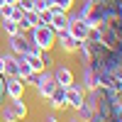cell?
I'll list each match as a JSON object with an SVG mask.
<instances>
[{"label":"cell","instance_id":"obj_25","mask_svg":"<svg viewBox=\"0 0 122 122\" xmlns=\"http://www.w3.org/2000/svg\"><path fill=\"white\" fill-rule=\"evenodd\" d=\"M0 5H3V0H0Z\"/></svg>","mask_w":122,"mask_h":122},{"label":"cell","instance_id":"obj_10","mask_svg":"<svg viewBox=\"0 0 122 122\" xmlns=\"http://www.w3.org/2000/svg\"><path fill=\"white\" fill-rule=\"evenodd\" d=\"M78 83L83 86L86 90L98 88V86H95V76H93V68H90V64H81V81H78Z\"/></svg>","mask_w":122,"mask_h":122},{"label":"cell","instance_id":"obj_2","mask_svg":"<svg viewBox=\"0 0 122 122\" xmlns=\"http://www.w3.org/2000/svg\"><path fill=\"white\" fill-rule=\"evenodd\" d=\"M51 76H54V81L59 86H64V88H68L71 83L76 81V71H73V66L68 64V61H56V64L51 66Z\"/></svg>","mask_w":122,"mask_h":122},{"label":"cell","instance_id":"obj_26","mask_svg":"<svg viewBox=\"0 0 122 122\" xmlns=\"http://www.w3.org/2000/svg\"><path fill=\"white\" fill-rule=\"evenodd\" d=\"M0 20H3V17H0Z\"/></svg>","mask_w":122,"mask_h":122},{"label":"cell","instance_id":"obj_14","mask_svg":"<svg viewBox=\"0 0 122 122\" xmlns=\"http://www.w3.org/2000/svg\"><path fill=\"white\" fill-rule=\"evenodd\" d=\"M17 56H22L29 66H32L34 73H42L44 71V64H42V59H39V54H32V51H25V54H17Z\"/></svg>","mask_w":122,"mask_h":122},{"label":"cell","instance_id":"obj_20","mask_svg":"<svg viewBox=\"0 0 122 122\" xmlns=\"http://www.w3.org/2000/svg\"><path fill=\"white\" fill-rule=\"evenodd\" d=\"M107 88H112V90H115L117 95H122V81H120V78H112V81H110V86H107Z\"/></svg>","mask_w":122,"mask_h":122},{"label":"cell","instance_id":"obj_17","mask_svg":"<svg viewBox=\"0 0 122 122\" xmlns=\"http://www.w3.org/2000/svg\"><path fill=\"white\" fill-rule=\"evenodd\" d=\"M0 120H3V122H20V120H17V115L12 112V107H10V103L0 105Z\"/></svg>","mask_w":122,"mask_h":122},{"label":"cell","instance_id":"obj_16","mask_svg":"<svg viewBox=\"0 0 122 122\" xmlns=\"http://www.w3.org/2000/svg\"><path fill=\"white\" fill-rule=\"evenodd\" d=\"M51 3V10H59V12H71L76 7V0H49Z\"/></svg>","mask_w":122,"mask_h":122},{"label":"cell","instance_id":"obj_18","mask_svg":"<svg viewBox=\"0 0 122 122\" xmlns=\"http://www.w3.org/2000/svg\"><path fill=\"white\" fill-rule=\"evenodd\" d=\"M39 59H42L44 68H51V66L56 64V59H54V51H49V49H42V51H39Z\"/></svg>","mask_w":122,"mask_h":122},{"label":"cell","instance_id":"obj_22","mask_svg":"<svg viewBox=\"0 0 122 122\" xmlns=\"http://www.w3.org/2000/svg\"><path fill=\"white\" fill-rule=\"evenodd\" d=\"M66 122H83V120H81V117H78V115H76V112H73V115H71V117H68V120H66Z\"/></svg>","mask_w":122,"mask_h":122},{"label":"cell","instance_id":"obj_5","mask_svg":"<svg viewBox=\"0 0 122 122\" xmlns=\"http://www.w3.org/2000/svg\"><path fill=\"white\" fill-rule=\"evenodd\" d=\"M68 34L73 37V39H81V42H86L88 39V32H90V22L88 20H81L76 17L73 12H68Z\"/></svg>","mask_w":122,"mask_h":122},{"label":"cell","instance_id":"obj_12","mask_svg":"<svg viewBox=\"0 0 122 122\" xmlns=\"http://www.w3.org/2000/svg\"><path fill=\"white\" fill-rule=\"evenodd\" d=\"M51 27L56 32L68 27V12H59V10H51Z\"/></svg>","mask_w":122,"mask_h":122},{"label":"cell","instance_id":"obj_19","mask_svg":"<svg viewBox=\"0 0 122 122\" xmlns=\"http://www.w3.org/2000/svg\"><path fill=\"white\" fill-rule=\"evenodd\" d=\"M15 5L22 10V12H32V10H34V0H17Z\"/></svg>","mask_w":122,"mask_h":122},{"label":"cell","instance_id":"obj_11","mask_svg":"<svg viewBox=\"0 0 122 122\" xmlns=\"http://www.w3.org/2000/svg\"><path fill=\"white\" fill-rule=\"evenodd\" d=\"M10 107H12V112L17 115V120H25L29 115V107L25 103V98H10Z\"/></svg>","mask_w":122,"mask_h":122},{"label":"cell","instance_id":"obj_15","mask_svg":"<svg viewBox=\"0 0 122 122\" xmlns=\"http://www.w3.org/2000/svg\"><path fill=\"white\" fill-rule=\"evenodd\" d=\"M0 32H3L5 37H12V34L20 32V25L15 22V20H10V17H3L0 20Z\"/></svg>","mask_w":122,"mask_h":122},{"label":"cell","instance_id":"obj_1","mask_svg":"<svg viewBox=\"0 0 122 122\" xmlns=\"http://www.w3.org/2000/svg\"><path fill=\"white\" fill-rule=\"evenodd\" d=\"M27 34L39 49H49V51L56 49V29L51 25H34Z\"/></svg>","mask_w":122,"mask_h":122},{"label":"cell","instance_id":"obj_9","mask_svg":"<svg viewBox=\"0 0 122 122\" xmlns=\"http://www.w3.org/2000/svg\"><path fill=\"white\" fill-rule=\"evenodd\" d=\"M49 110H54V112H59V110H66V88L64 86H59L51 90V95H49Z\"/></svg>","mask_w":122,"mask_h":122},{"label":"cell","instance_id":"obj_24","mask_svg":"<svg viewBox=\"0 0 122 122\" xmlns=\"http://www.w3.org/2000/svg\"><path fill=\"white\" fill-rule=\"evenodd\" d=\"M3 3H10V5H15V3H17V0H3Z\"/></svg>","mask_w":122,"mask_h":122},{"label":"cell","instance_id":"obj_4","mask_svg":"<svg viewBox=\"0 0 122 122\" xmlns=\"http://www.w3.org/2000/svg\"><path fill=\"white\" fill-rule=\"evenodd\" d=\"M81 44H83V42H81V39H73V37L68 34V29H61V32H56V49H59L64 56H73L76 49H78Z\"/></svg>","mask_w":122,"mask_h":122},{"label":"cell","instance_id":"obj_3","mask_svg":"<svg viewBox=\"0 0 122 122\" xmlns=\"http://www.w3.org/2000/svg\"><path fill=\"white\" fill-rule=\"evenodd\" d=\"M56 88V81L51 76V68H44L42 73H39V81H37V86H34V93L39 100H49V95H51V90Z\"/></svg>","mask_w":122,"mask_h":122},{"label":"cell","instance_id":"obj_7","mask_svg":"<svg viewBox=\"0 0 122 122\" xmlns=\"http://www.w3.org/2000/svg\"><path fill=\"white\" fill-rule=\"evenodd\" d=\"M25 81L20 76H5V98H25Z\"/></svg>","mask_w":122,"mask_h":122},{"label":"cell","instance_id":"obj_13","mask_svg":"<svg viewBox=\"0 0 122 122\" xmlns=\"http://www.w3.org/2000/svg\"><path fill=\"white\" fill-rule=\"evenodd\" d=\"M20 32H29V29H32L34 25H37V12H34V10H32V12H22V17H20Z\"/></svg>","mask_w":122,"mask_h":122},{"label":"cell","instance_id":"obj_27","mask_svg":"<svg viewBox=\"0 0 122 122\" xmlns=\"http://www.w3.org/2000/svg\"><path fill=\"white\" fill-rule=\"evenodd\" d=\"M0 44H3V42H0Z\"/></svg>","mask_w":122,"mask_h":122},{"label":"cell","instance_id":"obj_21","mask_svg":"<svg viewBox=\"0 0 122 122\" xmlns=\"http://www.w3.org/2000/svg\"><path fill=\"white\" fill-rule=\"evenodd\" d=\"M44 122H59V117H56V112H54V110L44 115Z\"/></svg>","mask_w":122,"mask_h":122},{"label":"cell","instance_id":"obj_8","mask_svg":"<svg viewBox=\"0 0 122 122\" xmlns=\"http://www.w3.org/2000/svg\"><path fill=\"white\" fill-rule=\"evenodd\" d=\"M7 51L10 54H25L27 51V44H29V37L25 34V32H17V34H12V37H7Z\"/></svg>","mask_w":122,"mask_h":122},{"label":"cell","instance_id":"obj_23","mask_svg":"<svg viewBox=\"0 0 122 122\" xmlns=\"http://www.w3.org/2000/svg\"><path fill=\"white\" fill-rule=\"evenodd\" d=\"M0 73H3V54H0Z\"/></svg>","mask_w":122,"mask_h":122},{"label":"cell","instance_id":"obj_6","mask_svg":"<svg viewBox=\"0 0 122 122\" xmlns=\"http://www.w3.org/2000/svg\"><path fill=\"white\" fill-rule=\"evenodd\" d=\"M86 93L88 90L78 83V81H73L68 88H66V107L68 110H78L81 105H83V100H86Z\"/></svg>","mask_w":122,"mask_h":122}]
</instances>
